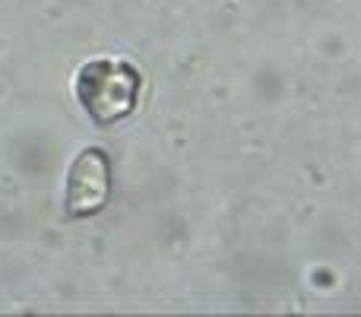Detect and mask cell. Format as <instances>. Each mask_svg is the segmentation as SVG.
<instances>
[{
    "mask_svg": "<svg viewBox=\"0 0 361 317\" xmlns=\"http://www.w3.org/2000/svg\"><path fill=\"white\" fill-rule=\"evenodd\" d=\"M111 197V159L99 146H86L67 172L63 210L70 219H89L102 213Z\"/></svg>",
    "mask_w": 361,
    "mask_h": 317,
    "instance_id": "7a4b0ae2",
    "label": "cell"
},
{
    "mask_svg": "<svg viewBox=\"0 0 361 317\" xmlns=\"http://www.w3.org/2000/svg\"><path fill=\"white\" fill-rule=\"evenodd\" d=\"M140 89H143L140 70L127 61H114V57L89 61L76 73V102L89 114V121H95L99 127L124 121L137 108Z\"/></svg>",
    "mask_w": 361,
    "mask_h": 317,
    "instance_id": "6da1fadb",
    "label": "cell"
}]
</instances>
